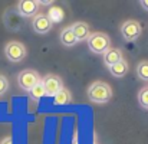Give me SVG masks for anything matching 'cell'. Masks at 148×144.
I'll return each mask as SVG.
<instances>
[{
    "instance_id": "6da1fadb",
    "label": "cell",
    "mask_w": 148,
    "mask_h": 144,
    "mask_svg": "<svg viewBox=\"0 0 148 144\" xmlns=\"http://www.w3.org/2000/svg\"><path fill=\"white\" fill-rule=\"evenodd\" d=\"M88 98L95 104H106L112 98V90L106 82L95 81L88 88Z\"/></svg>"
},
{
    "instance_id": "7a4b0ae2",
    "label": "cell",
    "mask_w": 148,
    "mask_h": 144,
    "mask_svg": "<svg viewBox=\"0 0 148 144\" xmlns=\"http://www.w3.org/2000/svg\"><path fill=\"white\" fill-rule=\"evenodd\" d=\"M86 42H88L89 50L94 52V53H97V55H103L108 49L111 48V39L103 32L91 33L89 38L86 39Z\"/></svg>"
},
{
    "instance_id": "3957f363",
    "label": "cell",
    "mask_w": 148,
    "mask_h": 144,
    "mask_svg": "<svg viewBox=\"0 0 148 144\" xmlns=\"http://www.w3.org/2000/svg\"><path fill=\"white\" fill-rule=\"evenodd\" d=\"M4 55H6V58H7L10 62L17 63V62H22V61L26 58L27 49H26V46H25L22 42L12 41V42L6 43V46H4Z\"/></svg>"
},
{
    "instance_id": "277c9868",
    "label": "cell",
    "mask_w": 148,
    "mask_h": 144,
    "mask_svg": "<svg viewBox=\"0 0 148 144\" xmlns=\"http://www.w3.org/2000/svg\"><path fill=\"white\" fill-rule=\"evenodd\" d=\"M141 32H143V28H141V23L138 20H134V19H128L122 23L121 26V33H122V38L128 42H134L137 41L140 36H141Z\"/></svg>"
},
{
    "instance_id": "5b68a950",
    "label": "cell",
    "mask_w": 148,
    "mask_h": 144,
    "mask_svg": "<svg viewBox=\"0 0 148 144\" xmlns=\"http://www.w3.org/2000/svg\"><path fill=\"white\" fill-rule=\"evenodd\" d=\"M40 79H42L40 75H39L36 71H33V69H25V71H22V72L17 75V84H19V87H20L23 91H27V92H29Z\"/></svg>"
},
{
    "instance_id": "8992f818",
    "label": "cell",
    "mask_w": 148,
    "mask_h": 144,
    "mask_svg": "<svg viewBox=\"0 0 148 144\" xmlns=\"http://www.w3.org/2000/svg\"><path fill=\"white\" fill-rule=\"evenodd\" d=\"M42 81H43L45 91H46V95L48 96H55L63 88V82H62L60 76H58L55 74H48Z\"/></svg>"
},
{
    "instance_id": "52a82bcc",
    "label": "cell",
    "mask_w": 148,
    "mask_h": 144,
    "mask_svg": "<svg viewBox=\"0 0 148 144\" xmlns=\"http://www.w3.org/2000/svg\"><path fill=\"white\" fill-rule=\"evenodd\" d=\"M52 26H53V23L50 22L46 14H36L32 20V28L39 35H45V33L50 32Z\"/></svg>"
},
{
    "instance_id": "ba28073f",
    "label": "cell",
    "mask_w": 148,
    "mask_h": 144,
    "mask_svg": "<svg viewBox=\"0 0 148 144\" xmlns=\"http://www.w3.org/2000/svg\"><path fill=\"white\" fill-rule=\"evenodd\" d=\"M38 0H22L17 3V12L23 17H32L38 13Z\"/></svg>"
},
{
    "instance_id": "9c48e42d",
    "label": "cell",
    "mask_w": 148,
    "mask_h": 144,
    "mask_svg": "<svg viewBox=\"0 0 148 144\" xmlns=\"http://www.w3.org/2000/svg\"><path fill=\"white\" fill-rule=\"evenodd\" d=\"M73 35L76 36L78 42H84L89 38L91 35V30H89V25L86 22H75L72 26H71Z\"/></svg>"
},
{
    "instance_id": "30bf717a",
    "label": "cell",
    "mask_w": 148,
    "mask_h": 144,
    "mask_svg": "<svg viewBox=\"0 0 148 144\" xmlns=\"http://www.w3.org/2000/svg\"><path fill=\"white\" fill-rule=\"evenodd\" d=\"M102 59H103V63L109 68L118 62H121L124 59V55H122V50L118 48H109L103 55H102Z\"/></svg>"
},
{
    "instance_id": "8fae6325",
    "label": "cell",
    "mask_w": 148,
    "mask_h": 144,
    "mask_svg": "<svg viewBox=\"0 0 148 144\" xmlns=\"http://www.w3.org/2000/svg\"><path fill=\"white\" fill-rule=\"evenodd\" d=\"M60 43L62 45H65V46H68V48H71V46H75L76 43H78V39H76V36L73 35V32H72V29H71V26H68V28H65L63 30H62V33H60Z\"/></svg>"
},
{
    "instance_id": "7c38bea8",
    "label": "cell",
    "mask_w": 148,
    "mask_h": 144,
    "mask_svg": "<svg viewBox=\"0 0 148 144\" xmlns=\"http://www.w3.org/2000/svg\"><path fill=\"white\" fill-rule=\"evenodd\" d=\"M72 102V94L68 88H62L56 95L53 96V104L55 105H68Z\"/></svg>"
},
{
    "instance_id": "4fadbf2b",
    "label": "cell",
    "mask_w": 148,
    "mask_h": 144,
    "mask_svg": "<svg viewBox=\"0 0 148 144\" xmlns=\"http://www.w3.org/2000/svg\"><path fill=\"white\" fill-rule=\"evenodd\" d=\"M128 62L125 61V59H122L121 62H118V63H115V65H112V66H109V72L115 76V78H122V76H125L127 74H128Z\"/></svg>"
},
{
    "instance_id": "5bb4252c",
    "label": "cell",
    "mask_w": 148,
    "mask_h": 144,
    "mask_svg": "<svg viewBox=\"0 0 148 144\" xmlns=\"http://www.w3.org/2000/svg\"><path fill=\"white\" fill-rule=\"evenodd\" d=\"M29 96L33 99V101H39L42 99L43 96H46V91H45V85H43V81L40 79L30 91H29Z\"/></svg>"
},
{
    "instance_id": "9a60e30c",
    "label": "cell",
    "mask_w": 148,
    "mask_h": 144,
    "mask_svg": "<svg viewBox=\"0 0 148 144\" xmlns=\"http://www.w3.org/2000/svg\"><path fill=\"white\" fill-rule=\"evenodd\" d=\"M137 76L141 81H147L148 82V61H141L137 65Z\"/></svg>"
},
{
    "instance_id": "2e32d148",
    "label": "cell",
    "mask_w": 148,
    "mask_h": 144,
    "mask_svg": "<svg viewBox=\"0 0 148 144\" xmlns=\"http://www.w3.org/2000/svg\"><path fill=\"white\" fill-rule=\"evenodd\" d=\"M46 16L49 17V20L52 23H55V22L58 23V22H60L63 19V10L62 9H58V7H52Z\"/></svg>"
},
{
    "instance_id": "e0dca14e",
    "label": "cell",
    "mask_w": 148,
    "mask_h": 144,
    "mask_svg": "<svg viewBox=\"0 0 148 144\" xmlns=\"http://www.w3.org/2000/svg\"><path fill=\"white\" fill-rule=\"evenodd\" d=\"M138 102L143 108L148 110V87L147 88H143L140 92H138Z\"/></svg>"
},
{
    "instance_id": "ac0fdd59",
    "label": "cell",
    "mask_w": 148,
    "mask_h": 144,
    "mask_svg": "<svg viewBox=\"0 0 148 144\" xmlns=\"http://www.w3.org/2000/svg\"><path fill=\"white\" fill-rule=\"evenodd\" d=\"M9 91V79L4 75H0V95L6 94Z\"/></svg>"
},
{
    "instance_id": "d6986e66",
    "label": "cell",
    "mask_w": 148,
    "mask_h": 144,
    "mask_svg": "<svg viewBox=\"0 0 148 144\" xmlns=\"http://www.w3.org/2000/svg\"><path fill=\"white\" fill-rule=\"evenodd\" d=\"M0 144H13V138L10 136H7V137H4V138L0 140Z\"/></svg>"
},
{
    "instance_id": "ffe728a7",
    "label": "cell",
    "mask_w": 148,
    "mask_h": 144,
    "mask_svg": "<svg viewBox=\"0 0 148 144\" xmlns=\"http://www.w3.org/2000/svg\"><path fill=\"white\" fill-rule=\"evenodd\" d=\"M72 144H79V134H78V130H75V133H73Z\"/></svg>"
},
{
    "instance_id": "44dd1931",
    "label": "cell",
    "mask_w": 148,
    "mask_h": 144,
    "mask_svg": "<svg viewBox=\"0 0 148 144\" xmlns=\"http://www.w3.org/2000/svg\"><path fill=\"white\" fill-rule=\"evenodd\" d=\"M140 4H141V6H143V7L148 12V0H141V1H140Z\"/></svg>"
}]
</instances>
